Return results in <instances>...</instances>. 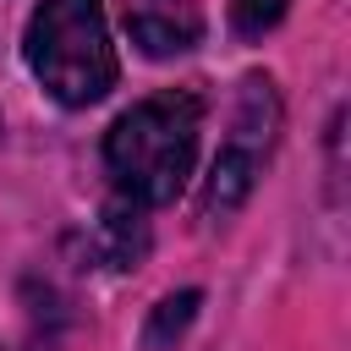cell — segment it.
<instances>
[{
    "label": "cell",
    "instance_id": "7",
    "mask_svg": "<svg viewBox=\"0 0 351 351\" xmlns=\"http://www.w3.org/2000/svg\"><path fill=\"white\" fill-rule=\"evenodd\" d=\"M285 5H291V0H230V22H236L241 38H263V33L285 16Z\"/></svg>",
    "mask_w": 351,
    "mask_h": 351
},
{
    "label": "cell",
    "instance_id": "6",
    "mask_svg": "<svg viewBox=\"0 0 351 351\" xmlns=\"http://www.w3.org/2000/svg\"><path fill=\"white\" fill-rule=\"evenodd\" d=\"M197 291H181V296H165L159 307H154V318H148V335H143V346L148 351H159V346H170L176 335H186V324L197 318Z\"/></svg>",
    "mask_w": 351,
    "mask_h": 351
},
{
    "label": "cell",
    "instance_id": "3",
    "mask_svg": "<svg viewBox=\"0 0 351 351\" xmlns=\"http://www.w3.org/2000/svg\"><path fill=\"white\" fill-rule=\"evenodd\" d=\"M274 126H280L274 82H269V77H247V82H241V110H236L230 143L219 148V159H214V170H208V181H203V203H197V208H203L208 225L230 219V214L247 203V192H252L258 170H263V154H269V143H274Z\"/></svg>",
    "mask_w": 351,
    "mask_h": 351
},
{
    "label": "cell",
    "instance_id": "2",
    "mask_svg": "<svg viewBox=\"0 0 351 351\" xmlns=\"http://www.w3.org/2000/svg\"><path fill=\"white\" fill-rule=\"evenodd\" d=\"M22 55H27L33 77L44 82V93L71 110L99 104L121 77L99 0H44L22 33Z\"/></svg>",
    "mask_w": 351,
    "mask_h": 351
},
{
    "label": "cell",
    "instance_id": "4",
    "mask_svg": "<svg viewBox=\"0 0 351 351\" xmlns=\"http://www.w3.org/2000/svg\"><path fill=\"white\" fill-rule=\"evenodd\" d=\"M121 22H126L132 44L154 60L186 55L203 38V16L192 0H121Z\"/></svg>",
    "mask_w": 351,
    "mask_h": 351
},
{
    "label": "cell",
    "instance_id": "5",
    "mask_svg": "<svg viewBox=\"0 0 351 351\" xmlns=\"http://www.w3.org/2000/svg\"><path fill=\"white\" fill-rule=\"evenodd\" d=\"M143 247H148V225H143V214H137V203H110L99 219H93V258L104 263V269H132L137 258H143Z\"/></svg>",
    "mask_w": 351,
    "mask_h": 351
},
{
    "label": "cell",
    "instance_id": "1",
    "mask_svg": "<svg viewBox=\"0 0 351 351\" xmlns=\"http://www.w3.org/2000/svg\"><path fill=\"white\" fill-rule=\"evenodd\" d=\"M197 132H203V104L192 93H154L132 104L110 132H104V165L121 186L126 203H170L197 159Z\"/></svg>",
    "mask_w": 351,
    "mask_h": 351
}]
</instances>
